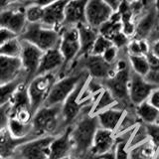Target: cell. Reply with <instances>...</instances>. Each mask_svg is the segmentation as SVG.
<instances>
[{
  "label": "cell",
  "instance_id": "obj_36",
  "mask_svg": "<svg viewBox=\"0 0 159 159\" xmlns=\"http://www.w3.org/2000/svg\"><path fill=\"white\" fill-rule=\"evenodd\" d=\"M111 46H113V45L111 40L102 36V35H98V39L96 40V42H94L91 54L94 55V56H102L103 53Z\"/></svg>",
  "mask_w": 159,
  "mask_h": 159
},
{
  "label": "cell",
  "instance_id": "obj_42",
  "mask_svg": "<svg viewBox=\"0 0 159 159\" xmlns=\"http://www.w3.org/2000/svg\"><path fill=\"white\" fill-rule=\"evenodd\" d=\"M19 36H17L16 34L11 32L10 30L8 29H5V28H0V47L4 45L5 43L9 42L10 40L15 39Z\"/></svg>",
  "mask_w": 159,
  "mask_h": 159
},
{
  "label": "cell",
  "instance_id": "obj_55",
  "mask_svg": "<svg viewBox=\"0 0 159 159\" xmlns=\"http://www.w3.org/2000/svg\"><path fill=\"white\" fill-rule=\"evenodd\" d=\"M147 1H148V2H150V1H151V0H147Z\"/></svg>",
  "mask_w": 159,
  "mask_h": 159
},
{
  "label": "cell",
  "instance_id": "obj_18",
  "mask_svg": "<svg viewBox=\"0 0 159 159\" xmlns=\"http://www.w3.org/2000/svg\"><path fill=\"white\" fill-rule=\"evenodd\" d=\"M22 77L25 75L20 58L0 56V84L14 82Z\"/></svg>",
  "mask_w": 159,
  "mask_h": 159
},
{
  "label": "cell",
  "instance_id": "obj_8",
  "mask_svg": "<svg viewBox=\"0 0 159 159\" xmlns=\"http://www.w3.org/2000/svg\"><path fill=\"white\" fill-rule=\"evenodd\" d=\"M74 68L86 70L89 75V78L98 80V81H103V80L111 78L116 73L114 65H111L106 62L102 56H94L92 54L78 58L70 68L69 72Z\"/></svg>",
  "mask_w": 159,
  "mask_h": 159
},
{
  "label": "cell",
  "instance_id": "obj_38",
  "mask_svg": "<svg viewBox=\"0 0 159 159\" xmlns=\"http://www.w3.org/2000/svg\"><path fill=\"white\" fill-rule=\"evenodd\" d=\"M109 40L111 41L113 46L116 47L118 50H124L127 48V45L129 41H130V38L127 37L122 31H120L116 34H114L113 36L109 38Z\"/></svg>",
  "mask_w": 159,
  "mask_h": 159
},
{
  "label": "cell",
  "instance_id": "obj_12",
  "mask_svg": "<svg viewBox=\"0 0 159 159\" xmlns=\"http://www.w3.org/2000/svg\"><path fill=\"white\" fill-rule=\"evenodd\" d=\"M159 24L152 2H148L143 12L135 20V36L137 39H148L155 31Z\"/></svg>",
  "mask_w": 159,
  "mask_h": 159
},
{
  "label": "cell",
  "instance_id": "obj_19",
  "mask_svg": "<svg viewBox=\"0 0 159 159\" xmlns=\"http://www.w3.org/2000/svg\"><path fill=\"white\" fill-rule=\"evenodd\" d=\"M69 0H59L44 7V17L41 24L48 28L60 30L65 20V10Z\"/></svg>",
  "mask_w": 159,
  "mask_h": 159
},
{
  "label": "cell",
  "instance_id": "obj_30",
  "mask_svg": "<svg viewBox=\"0 0 159 159\" xmlns=\"http://www.w3.org/2000/svg\"><path fill=\"white\" fill-rule=\"evenodd\" d=\"M126 51L128 55L131 56H147L150 53V43L145 39H130Z\"/></svg>",
  "mask_w": 159,
  "mask_h": 159
},
{
  "label": "cell",
  "instance_id": "obj_37",
  "mask_svg": "<svg viewBox=\"0 0 159 159\" xmlns=\"http://www.w3.org/2000/svg\"><path fill=\"white\" fill-rule=\"evenodd\" d=\"M11 119V106L10 102L0 107V132L7 130Z\"/></svg>",
  "mask_w": 159,
  "mask_h": 159
},
{
  "label": "cell",
  "instance_id": "obj_44",
  "mask_svg": "<svg viewBox=\"0 0 159 159\" xmlns=\"http://www.w3.org/2000/svg\"><path fill=\"white\" fill-rule=\"evenodd\" d=\"M103 1L111 8L113 12H117L119 8L121 7V5L128 1V0H103Z\"/></svg>",
  "mask_w": 159,
  "mask_h": 159
},
{
  "label": "cell",
  "instance_id": "obj_47",
  "mask_svg": "<svg viewBox=\"0 0 159 159\" xmlns=\"http://www.w3.org/2000/svg\"><path fill=\"white\" fill-rule=\"evenodd\" d=\"M150 53L157 58H159V39L150 44Z\"/></svg>",
  "mask_w": 159,
  "mask_h": 159
},
{
  "label": "cell",
  "instance_id": "obj_41",
  "mask_svg": "<svg viewBox=\"0 0 159 159\" xmlns=\"http://www.w3.org/2000/svg\"><path fill=\"white\" fill-rule=\"evenodd\" d=\"M103 58V60L106 62H107L108 64L111 65H114L116 63V61L118 60V57H119V50L114 47V46H111L109 47L106 52L103 53V55L102 56Z\"/></svg>",
  "mask_w": 159,
  "mask_h": 159
},
{
  "label": "cell",
  "instance_id": "obj_34",
  "mask_svg": "<svg viewBox=\"0 0 159 159\" xmlns=\"http://www.w3.org/2000/svg\"><path fill=\"white\" fill-rule=\"evenodd\" d=\"M25 16L27 22L30 24L41 23L44 17V7L40 6L37 3L28 4L25 7Z\"/></svg>",
  "mask_w": 159,
  "mask_h": 159
},
{
  "label": "cell",
  "instance_id": "obj_39",
  "mask_svg": "<svg viewBox=\"0 0 159 159\" xmlns=\"http://www.w3.org/2000/svg\"><path fill=\"white\" fill-rule=\"evenodd\" d=\"M145 126L147 129L149 140L153 143V145L157 148V150L159 152V123L145 124Z\"/></svg>",
  "mask_w": 159,
  "mask_h": 159
},
{
  "label": "cell",
  "instance_id": "obj_28",
  "mask_svg": "<svg viewBox=\"0 0 159 159\" xmlns=\"http://www.w3.org/2000/svg\"><path fill=\"white\" fill-rule=\"evenodd\" d=\"M23 84H27L25 77L19 78L16 81L11 83L0 84V107L5 106L11 102L18 88Z\"/></svg>",
  "mask_w": 159,
  "mask_h": 159
},
{
  "label": "cell",
  "instance_id": "obj_49",
  "mask_svg": "<svg viewBox=\"0 0 159 159\" xmlns=\"http://www.w3.org/2000/svg\"><path fill=\"white\" fill-rule=\"evenodd\" d=\"M150 2H152V4H153V7L155 9V12H156L157 19L159 21V0H151Z\"/></svg>",
  "mask_w": 159,
  "mask_h": 159
},
{
  "label": "cell",
  "instance_id": "obj_50",
  "mask_svg": "<svg viewBox=\"0 0 159 159\" xmlns=\"http://www.w3.org/2000/svg\"><path fill=\"white\" fill-rule=\"evenodd\" d=\"M98 158H102V159H116V156H114V149L112 151L108 152L107 154H104V155L98 157Z\"/></svg>",
  "mask_w": 159,
  "mask_h": 159
},
{
  "label": "cell",
  "instance_id": "obj_11",
  "mask_svg": "<svg viewBox=\"0 0 159 159\" xmlns=\"http://www.w3.org/2000/svg\"><path fill=\"white\" fill-rule=\"evenodd\" d=\"M22 41V40H21ZM43 51L34 45L26 41H22V52L20 60H21L24 75L26 77L27 84L33 78L36 77L38 69L43 57Z\"/></svg>",
  "mask_w": 159,
  "mask_h": 159
},
{
  "label": "cell",
  "instance_id": "obj_48",
  "mask_svg": "<svg viewBox=\"0 0 159 159\" xmlns=\"http://www.w3.org/2000/svg\"><path fill=\"white\" fill-rule=\"evenodd\" d=\"M158 39H159V24H158L157 28L155 29V31H154L153 34L150 36V38L148 39V42L151 44L152 42L156 41V40H158Z\"/></svg>",
  "mask_w": 159,
  "mask_h": 159
},
{
  "label": "cell",
  "instance_id": "obj_26",
  "mask_svg": "<svg viewBox=\"0 0 159 159\" xmlns=\"http://www.w3.org/2000/svg\"><path fill=\"white\" fill-rule=\"evenodd\" d=\"M157 152V148L148 139L139 145L129 148V159H155Z\"/></svg>",
  "mask_w": 159,
  "mask_h": 159
},
{
  "label": "cell",
  "instance_id": "obj_40",
  "mask_svg": "<svg viewBox=\"0 0 159 159\" xmlns=\"http://www.w3.org/2000/svg\"><path fill=\"white\" fill-rule=\"evenodd\" d=\"M28 5L25 0H0V10L24 8Z\"/></svg>",
  "mask_w": 159,
  "mask_h": 159
},
{
  "label": "cell",
  "instance_id": "obj_20",
  "mask_svg": "<svg viewBox=\"0 0 159 159\" xmlns=\"http://www.w3.org/2000/svg\"><path fill=\"white\" fill-rule=\"evenodd\" d=\"M73 152V143L71 138V126L59 135L55 136L50 145L49 159H63L71 156Z\"/></svg>",
  "mask_w": 159,
  "mask_h": 159
},
{
  "label": "cell",
  "instance_id": "obj_35",
  "mask_svg": "<svg viewBox=\"0 0 159 159\" xmlns=\"http://www.w3.org/2000/svg\"><path fill=\"white\" fill-rule=\"evenodd\" d=\"M148 133H147V129L144 123H140L135 127L133 131V134L130 138V141H129V148L134 147L136 145H139L143 142H145L148 140Z\"/></svg>",
  "mask_w": 159,
  "mask_h": 159
},
{
  "label": "cell",
  "instance_id": "obj_22",
  "mask_svg": "<svg viewBox=\"0 0 159 159\" xmlns=\"http://www.w3.org/2000/svg\"><path fill=\"white\" fill-rule=\"evenodd\" d=\"M125 111H124V109L113 107L98 112L96 116L98 117L99 127L107 129V130L113 131L116 133L119 124L122 121Z\"/></svg>",
  "mask_w": 159,
  "mask_h": 159
},
{
  "label": "cell",
  "instance_id": "obj_29",
  "mask_svg": "<svg viewBox=\"0 0 159 159\" xmlns=\"http://www.w3.org/2000/svg\"><path fill=\"white\" fill-rule=\"evenodd\" d=\"M120 31H122V24H121L120 14L118 12H114L112 14V16L111 17V19L107 20L106 23L102 24V26L98 28L99 35H102V36L107 37L108 39L111 36H113L114 34H116Z\"/></svg>",
  "mask_w": 159,
  "mask_h": 159
},
{
  "label": "cell",
  "instance_id": "obj_32",
  "mask_svg": "<svg viewBox=\"0 0 159 159\" xmlns=\"http://www.w3.org/2000/svg\"><path fill=\"white\" fill-rule=\"evenodd\" d=\"M22 52V41L19 37L10 40L0 47V56L20 58Z\"/></svg>",
  "mask_w": 159,
  "mask_h": 159
},
{
  "label": "cell",
  "instance_id": "obj_23",
  "mask_svg": "<svg viewBox=\"0 0 159 159\" xmlns=\"http://www.w3.org/2000/svg\"><path fill=\"white\" fill-rule=\"evenodd\" d=\"M79 35H80V42H81V52H80V57L87 56L91 54L92 49L94 45V42L98 37V30L94 29L88 24H83L78 26Z\"/></svg>",
  "mask_w": 159,
  "mask_h": 159
},
{
  "label": "cell",
  "instance_id": "obj_46",
  "mask_svg": "<svg viewBox=\"0 0 159 159\" xmlns=\"http://www.w3.org/2000/svg\"><path fill=\"white\" fill-rule=\"evenodd\" d=\"M146 57H147V60L149 62V65H150V68L153 70H157V71H159V58L153 56L151 53H149Z\"/></svg>",
  "mask_w": 159,
  "mask_h": 159
},
{
  "label": "cell",
  "instance_id": "obj_3",
  "mask_svg": "<svg viewBox=\"0 0 159 159\" xmlns=\"http://www.w3.org/2000/svg\"><path fill=\"white\" fill-rule=\"evenodd\" d=\"M89 78V73L84 69L74 68L64 77L60 78L51 89L45 102V107L61 106L70 97L82 81ZM43 106V107H44Z\"/></svg>",
  "mask_w": 159,
  "mask_h": 159
},
{
  "label": "cell",
  "instance_id": "obj_31",
  "mask_svg": "<svg viewBox=\"0 0 159 159\" xmlns=\"http://www.w3.org/2000/svg\"><path fill=\"white\" fill-rule=\"evenodd\" d=\"M9 132L12 136L18 139L23 138H36L32 135V125L31 124H24L19 122L15 119H10V123L8 126Z\"/></svg>",
  "mask_w": 159,
  "mask_h": 159
},
{
  "label": "cell",
  "instance_id": "obj_52",
  "mask_svg": "<svg viewBox=\"0 0 159 159\" xmlns=\"http://www.w3.org/2000/svg\"><path fill=\"white\" fill-rule=\"evenodd\" d=\"M63 159H77V158H75V157H73V156H68V157H65V158H63Z\"/></svg>",
  "mask_w": 159,
  "mask_h": 159
},
{
  "label": "cell",
  "instance_id": "obj_6",
  "mask_svg": "<svg viewBox=\"0 0 159 159\" xmlns=\"http://www.w3.org/2000/svg\"><path fill=\"white\" fill-rule=\"evenodd\" d=\"M59 79L60 72L49 73L36 76L28 83L27 89L34 114L45 104L52 88Z\"/></svg>",
  "mask_w": 159,
  "mask_h": 159
},
{
  "label": "cell",
  "instance_id": "obj_1",
  "mask_svg": "<svg viewBox=\"0 0 159 159\" xmlns=\"http://www.w3.org/2000/svg\"><path fill=\"white\" fill-rule=\"evenodd\" d=\"M99 128L96 114L91 109L84 111L71 125V138L73 143V157L77 159H89V153L93 138Z\"/></svg>",
  "mask_w": 159,
  "mask_h": 159
},
{
  "label": "cell",
  "instance_id": "obj_21",
  "mask_svg": "<svg viewBox=\"0 0 159 159\" xmlns=\"http://www.w3.org/2000/svg\"><path fill=\"white\" fill-rule=\"evenodd\" d=\"M64 64L65 60L62 53L60 52L59 47L44 52L36 76L56 72L61 73L64 68Z\"/></svg>",
  "mask_w": 159,
  "mask_h": 159
},
{
  "label": "cell",
  "instance_id": "obj_43",
  "mask_svg": "<svg viewBox=\"0 0 159 159\" xmlns=\"http://www.w3.org/2000/svg\"><path fill=\"white\" fill-rule=\"evenodd\" d=\"M144 79H145L147 83L152 84V86H154L155 88H159V71H157V70L150 69V71L147 73Z\"/></svg>",
  "mask_w": 159,
  "mask_h": 159
},
{
  "label": "cell",
  "instance_id": "obj_58",
  "mask_svg": "<svg viewBox=\"0 0 159 159\" xmlns=\"http://www.w3.org/2000/svg\"><path fill=\"white\" fill-rule=\"evenodd\" d=\"M0 159H2V158H0Z\"/></svg>",
  "mask_w": 159,
  "mask_h": 159
},
{
  "label": "cell",
  "instance_id": "obj_16",
  "mask_svg": "<svg viewBox=\"0 0 159 159\" xmlns=\"http://www.w3.org/2000/svg\"><path fill=\"white\" fill-rule=\"evenodd\" d=\"M89 0H69L65 10L63 27H78L87 24V6Z\"/></svg>",
  "mask_w": 159,
  "mask_h": 159
},
{
  "label": "cell",
  "instance_id": "obj_7",
  "mask_svg": "<svg viewBox=\"0 0 159 159\" xmlns=\"http://www.w3.org/2000/svg\"><path fill=\"white\" fill-rule=\"evenodd\" d=\"M61 40L59 44V50L62 53L65 64L60 73V78L67 75L72 65L76 62L81 52V42L78 27H62L60 29Z\"/></svg>",
  "mask_w": 159,
  "mask_h": 159
},
{
  "label": "cell",
  "instance_id": "obj_13",
  "mask_svg": "<svg viewBox=\"0 0 159 159\" xmlns=\"http://www.w3.org/2000/svg\"><path fill=\"white\" fill-rule=\"evenodd\" d=\"M27 25L28 22L25 16V7L0 10V28L8 29L17 36H20Z\"/></svg>",
  "mask_w": 159,
  "mask_h": 159
},
{
  "label": "cell",
  "instance_id": "obj_17",
  "mask_svg": "<svg viewBox=\"0 0 159 159\" xmlns=\"http://www.w3.org/2000/svg\"><path fill=\"white\" fill-rule=\"evenodd\" d=\"M116 135L113 131L99 127L93 138V143L89 153V158L97 159L112 151L116 146Z\"/></svg>",
  "mask_w": 159,
  "mask_h": 159
},
{
  "label": "cell",
  "instance_id": "obj_53",
  "mask_svg": "<svg viewBox=\"0 0 159 159\" xmlns=\"http://www.w3.org/2000/svg\"><path fill=\"white\" fill-rule=\"evenodd\" d=\"M7 159H16L15 157H10V158H7Z\"/></svg>",
  "mask_w": 159,
  "mask_h": 159
},
{
  "label": "cell",
  "instance_id": "obj_57",
  "mask_svg": "<svg viewBox=\"0 0 159 159\" xmlns=\"http://www.w3.org/2000/svg\"><path fill=\"white\" fill-rule=\"evenodd\" d=\"M97 159H102V158H97Z\"/></svg>",
  "mask_w": 159,
  "mask_h": 159
},
{
  "label": "cell",
  "instance_id": "obj_5",
  "mask_svg": "<svg viewBox=\"0 0 159 159\" xmlns=\"http://www.w3.org/2000/svg\"><path fill=\"white\" fill-rule=\"evenodd\" d=\"M131 71L130 67L124 70H116L113 76L101 81L116 99L117 103L114 107L124 111L135 107L129 99V82H130Z\"/></svg>",
  "mask_w": 159,
  "mask_h": 159
},
{
  "label": "cell",
  "instance_id": "obj_14",
  "mask_svg": "<svg viewBox=\"0 0 159 159\" xmlns=\"http://www.w3.org/2000/svg\"><path fill=\"white\" fill-rule=\"evenodd\" d=\"M155 88L147 83L144 77L131 71L130 82H129V99L133 106H139L140 103L148 101Z\"/></svg>",
  "mask_w": 159,
  "mask_h": 159
},
{
  "label": "cell",
  "instance_id": "obj_54",
  "mask_svg": "<svg viewBox=\"0 0 159 159\" xmlns=\"http://www.w3.org/2000/svg\"><path fill=\"white\" fill-rule=\"evenodd\" d=\"M156 123H159V118H158V120H157V122Z\"/></svg>",
  "mask_w": 159,
  "mask_h": 159
},
{
  "label": "cell",
  "instance_id": "obj_2",
  "mask_svg": "<svg viewBox=\"0 0 159 159\" xmlns=\"http://www.w3.org/2000/svg\"><path fill=\"white\" fill-rule=\"evenodd\" d=\"M32 135L34 137L57 136L66 130L62 116V104L42 107L35 112L32 122Z\"/></svg>",
  "mask_w": 159,
  "mask_h": 159
},
{
  "label": "cell",
  "instance_id": "obj_24",
  "mask_svg": "<svg viewBox=\"0 0 159 159\" xmlns=\"http://www.w3.org/2000/svg\"><path fill=\"white\" fill-rule=\"evenodd\" d=\"M30 139L33 138H23V139L15 138L9 132L8 129L0 132V158L7 159L10 157H13L16 148L19 145H21L22 143L30 140Z\"/></svg>",
  "mask_w": 159,
  "mask_h": 159
},
{
  "label": "cell",
  "instance_id": "obj_4",
  "mask_svg": "<svg viewBox=\"0 0 159 159\" xmlns=\"http://www.w3.org/2000/svg\"><path fill=\"white\" fill-rule=\"evenodd\" d=\"M19 38L39 48L41 51L46 52L51 49L59 47L61 33L60 30L48 28L41 23H28L24 32Z\"/></svg>",
  "mask_w": 159,
  "mask_h": 159
},
{
  "label": "cell",
  "instance_id": "obj_51",
  "mask_svg": "<svg viewBox=\"0 0 159 159\" xmlns=\"http://www.w3.org/2000/svg\"><path fill=\"white\" fill-rule=\"evenodd\" d=\"M25 1H26L28 4H31V3H35L37 1V0H25Z\"/></svg>",
  "mask_w": 159,
  "mask_h": 159
},
{
  "label": "cell",
  "instance_id": "obj_27",
  "mask_svg": "<svg viewBox=\"0 0 159 159\" xmlns=\"http://www.w3.org/2000/svg\"><path fill=\"white\" fill-rule=\"evenodd\" d=\"M135 112L141 122L145 124L156 123L159 118V111L148 101L135 107Z\"/></svg>",
  "mask_w": 159,
  "mask_h": 159
},
{
  "label": "cell",
  "instance_id": "obj_33",
  "mask_svg": "<svg viewBox=\"0 0 159 159\" xmlns=\"http://www.w3.org/2000/svg\"><path fill=\"white\" fill-rule=\"evenodd\" d=\"M129 64H130L131 70L142 77H145L147 73L150 71V65L145 56H131L128 55Z\"/></svg>",
  "mask_w": 159,
  "mask_h": 159
},
{
  "label": "cell",
  "instance_id": "obj_25",
  "mask_svg": "<svg viewBox=\"0 0 159 159\" xmlns=\"http://www.w3.org/2000/svg\"><path fill=\"white\" fill-rule=\"evenodd\" d=\"M116 103H117L116 99L113 98L111 92L104 87L102 91L94 97V102L93 104L92 113L98 114V112L104 111V109L113 107Z\"/></svg>",
  "mask_w": 159,
  "mask_h": 159
},
{
  "label": "cell",
  "instance_id": "obj_10",
  "mask_svg": "<svg viewBox=\"0 0 159 159\" xmlns=\"http://www.w3.org/2000/svg\"><path fill=\"white\" fill-rule=\"evenodd\" d=\"M27 84H21L15 93L12 101L10 102L11 118L24 124H31L34 112L28 94Z\"/></svg>",
  "mask_w": 159,
  "mask_h": 159
},
{
  "label": "cell",
  "instance_id": "obj_56",
  "mask_svg": "<svg viewBox=\"0 0 159 159\" xmlns=\"http://www.w3.org/2000/svg\"><path fill=\"white\" fill-rule=\"evenodd\" d=\"M129 1H133V0H129ZM146 1H147V0H146Z\"/></svg>",
  "mask_w": 159,
  "mask_h": 159
},
{
  "label": "cell",
  "instance_id": "obj_9",
  "mask_svg": "<svg viewBox=\"0 0 159 159\" xmlns=\"http://www.w3.org/2000/svg\"><path fill=\"white\" fill-rule=\"evenodd\" d=\"M54 136L36 137L22 143L14 152L16 159H49L50 145Z\"/></svg>",
  "mask_w": 159,
  "mask_h": 159
},
{
  "label": "cell",
  "instance_id": "obj_15",
  "mask_svg": "<svg viewBox=\"0 0 159 159\" xmlns=\"http://www.w3.org/2000/svg\"><path fill=\"white\" fill-rule=\"evenodd\" d=\"M114 12L103 0H89L87 6V24L98 29L111 19Z\"/></svg>",
  "mask_w": 159,
  "mask_h": 159
},
{
  "label": "cell",
  "instance_id": "obj_45",
  "mask_svg": "<svg viewBox=\"0 0 159 159\" xmlns=\"http://www.w3.org/2000/svg\"><path fill=\"white\" fill-rule=\"evenodd\" d=\"M148 102L159 111V88L155 89L152 92L151 96L149 97V98H148Z\"/></svg>",
  "mask_w": 159,
  "mask_h": 159
}]
</instances>
